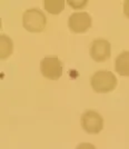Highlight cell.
Listing matches in <instances>:
<instances>
[{
    "label": "cell",
    "instance_id": "1",
    "mask_svg": "<svg viewBox=\"0 0 129 149\" xmlns=\"http://www.w3.org/2000/svg\"><path fill=\"white\" fill-rule=\"evenodd\" d=\"M90 84L96 93H110L117 87V78L111 71L99 70L92 74Z\"/></svg>",
    "mask_w": 129,
    "mask_h": 149
},
{
    "label": "cell",
    "instance_id": "2",
    "mask_svg": "<svg viewBox=\"0 0 129 149\" xmlns=\"http://www.w3.org/2000/svg\"><path fill=\"white\" fill-rule=\"evenodd\" d=\"M22 24L26 30L29 32H41L47 25V18L41 10L32 8L24 13Z\"/></svg>",
    "mask_w": 129,
    "mask_h": 149
},
{
    "label": "cell",
    "instance_id": "3",
    "mask_svg": "<svg viewBox=\"0 0 129 149\" xmlns=\"http://www.w3.org/2000/svg\"><path fill=\"white\" fill-rule=\"evenodd\" d=\"M40 70L43 77L50 80H57L61 77L63 66L58 57H46L40 62Z\"/></svg>",
    "mask_w": 129,
    "mask_h": 149
},
{
    "label": "cell",
    "instance_id": "4",
    "mask_svg": "<svg viewBox=\"0 0 129 149\" xmlns=\"http://www.w3.org/2000/svg\"><path fill=\"white\" fill-rule=\"evenodd\" d=\"M81 126L88 134H98L104 128V119L98 112L87 110L81 116Z\"/></svg>",
    "mask_w": 129,
    "mask_h": 149
},
{
    "label": "cell",
    "instance_id": "5",
    "mask_svg": "<svg viewBox=\"0 0 129 149\" xmlns=\"http://www.w3.org/2000/svg\"><path fill=\"white\" fill-rule=\"evenodd\" d=\"M68 27L75 33H82L91 27V17L87 13H75L68 19Z\"/></svg>",
    "mask_w": 129,
    "mask_h": 149
},
{
    "label": "cell",
    "instance_id": "6",
    "mask_svg": "<svg viewBox=\"0 0 129 149\" xmlns=\"http://www.w3.org/2000/svg\"><path fill=\"white\" fill-rule=\"evenodd\" d=\"M110 44L105 39H96L93 40L90 47V56L95 61H106L110 57Z\"/></svg>",
    "mask_w": 129,
    "mask_h": 149
},
{
    "label": "cell",
    "instance_id": "7",
    "mask_svg": "<svg viewBox=\"0 0 129 149\" xmlns=\"http://www.w3.org/2000/svg\"><path fill=\"white\" fill-rule=\"evenodd\" d=\"M115 69L119 74L129 77V51H123L115 60Z\"/></svg>",
    "mask_w": 129,
    "mask_h": 149
},
{
    "label": "cell",
    "instance_id": "8",
    "mask_svg": "<svg viewBox=\"0 0 129 149\" xmlns=\"http://www.w3.org/2000/svg\"><path fill=\"white\" fill-rule=\"evenodd\" d=\"M13 44L11 39L7 37L6 35L0 36V58L6 59L13 54Z\"/></svg>",
    "mask_w": 129,
    "mask_h": 149
},
{
    "label": "cell",
    "instance_id": "9",
    "mask_svg": "<svg viewBox=\"0 0 129 149\" xmlns=\"http://www.w3.org/2000/svg\"><path fill=\"white\" fill-rule=\"evenodd\" d=\"M43 8L49 13L58 15L63 10L65 1L63 0H45L43 1Z\"/></svg>",
    "mask_w": 129,
    "mask_h": 149
},
{
    "label": "cell",
    "instance_id": "10",
    "mask_svg": "<svg viewBox=\"0 0 129 149\" xmlns=\"http://www.w3.org/2000/svg\"><path fill=\"white\" fill-rule=\"evenodd\" d=\"M87 0H84V1H71V0H69L68 1V3H69V6L75 8V9H78V8H84V7L87 6Z\"/></svg>",
    "mask_w": 129,
    "mask_h": 149
},
{
    "label": "cell",
    "instance_id": "11",
    "mask_svg": "<svg viewBox=\"0 0 129 149\" xmlns=\"http://www.w3.org/2000/svg\"><path fill=\"white\" fill-rule=\"evenodd\" d=\"M76 149H96V147H95L92 143H79V145L77 146V148H76Z\"/></svg>",
    "mask_w": 129,
    "mask_h": 149
},
{
    "label": "cell",
    "instance_id": "12",
    "mask_svg": "<svg viewBox=\"0 0 129 149\" xmlns=\"http://www.w3.org/2000/svg\"><path fill=\"white\" fill-rule=\"evenodd\" d=\"M123 13L129 18V0H126L123 2Z\"/></svg>",
    "mask_w": 129,
    "mask_h": 149
}]
</instances>
